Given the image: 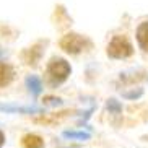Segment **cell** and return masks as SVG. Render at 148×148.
<instances>
[{
	"mask_svg": "<svg viewBox=\"0 0 148 148\" xmlns=\"http://www.w3.org/2000/svg\"><path fill=\"white\" fill-rule=\"evenodd\" d=\"M72 73L70 64L62 57H52L46 67V83L51 88L60 86Z\"/></svg>",
	"mask_w": 148,
	"mask_h": 148,
	"instance_id": "obj_1",
	"label": "cell"
},
{
	"mask_svg": "<svg viewBox=\"0 0 148 148\" xmlns=\"http://www.w3.org/2000/svg\"><path fill=\"white\" fill-rule=\"evenodd\" d=\"M134 54L132 42L125 36H114L108 44V56L111 59H127Z\"/></svg>",
	"mask_w": 148,
	"mask_h": 148,
	"instance_id": "obj_2",
	"label": "cell"
},
{
	"mask_svg": "<svg viewBox=\"0 0 148 148\" xmlns=\"http://www.w3.org/2000/svg\"><path fill=\"white\" fill-rule=\"evenodd\" d=\"M86 44L88 41L77 33H69L60 39V47L69 54H80L82 51H85Z\"/></svg>",
	"mask_w": 148,
	"mask_h": 148,
	"instance_id": "obj_3",
	"label": "cell"
},
{
	"mask_svg": "<svg viewBox=\"0 0 148 148\" xmlns=\"http://www.w3.org/2000/svg\"><path fill=\"white\" fill-rule=\"evenodd\" d=\"M0 112L5 114H25V116H31V114H44V108L36 104H13V103H0Z\"/></svg>",
	"mask_w": 148,
	"mask_h": 148,
	"instance_id": "obj_4",
	"label": "cell"
},
{
	"mask_svg": "<svg viewBox=\"0 0 148 148\" xmlns=\"http://www.w3.org/2000/svg\"><path fill=\"white\" fill-rule=\"evenodd\" d=\"M15 80V69L7 62H0V90L10 86Z\"/></svg>",
	"mask_w": 148,
	"mask_h": 148,
	"instance_id": "obj_5",
	"label": "cell"
},
{
	"mask_svg": "<svg viewBox=\"0 0 148 148\" xmlns=\"http://www.w3.org/2000/svg\"><path fill=\"white\" fill-rule=\"evenodd\" d=\"M46 142L39 134H25L21 137V148H44Z\"/></svg>",
	"mask_w": 148,
	"mask_h": 148,
	"instance_id": "obj_6",
	"label": "cell"
},
{
	"mask_svg": "<svg viewBox=\"0 0 148 148\" xmlns=\"http://www.w3.org/2000/svg\"><path fill=\"white\" fill-rule=\"evenodd\" d=\"M25 85H26L28 88V93H29L31 96H34V98H38V96L42 93V80L38 77V75H28L26 78H25Z\"/></svg>",
	"mask_w": 148,
	"mask_h": 148,
	"instance_id": "obj_7",
	"label": "cell"
},
{
	"mask_svg": "<svg viewBox=\"0 0 148 148\" xmlns=\"http://www.w3.org/2000/svg\"><path fill=\"white\" fill-rule=\"evenodd\" d=\"M41 56H42V47H41L39 44H36V46L29 47L26 52L23 54V59H25V64L36 67L38 65V62L41 60Z\"/></svg>",
	"mask_w": 148,
	"mask_h": 148,
	"instance_id": "obj_8",
	"label": "cell"
},
{
	"mask_svg": "<svg viewBox=\"0 0 148 148\" xmlns=\"http://www.w3.org/2000/svg\"><path fill=\"white\" fill-rule=\"evenodd\" d=\"M137 41L138 46L143 49L145 52H148V21L142 23L137 29Z\"/></svg>",
	"mask_w": 148,
	"mask_h": 148,
	"instance_id": "obj_9",
	"label": "cell"
},
{
	"mask_svg": "<svg viewBox=\"0 0 148 148\" xmlns=\"http://www.w3.org/2000/svg\"><path fill=\"white\" fill-rule=\"evenodd\" d=\"M62 135L69 140H82V142L90 138V134L88 132H83V130H64Z\"/></svg>",
	"mask_w": 148,
	"mask_h": 148,
	"instance_id": "obj_10",
	"label": "cell"
},
{
	"mask_svg": "<svg viewBox=\"0 0 148 148\" xmlns=\"http://www.w3.org/2000/svg\"><path fill=\"white\" fill-rule=\"evenodd\" d=\"M62 104H64V101L56 96H44L42 98V108H57Z\"/></svg>",
	"mask_w": 148,
	"mask_h": 148,
	"instance_id": "obj_11",
	"label": "cell"
},
{
	"mask_svg": "<svg viewBox=\"0 0 148 148\" xmlns=\"http://www.w3.org/2000/svg\"><path fill=\"white\" fill-rule=\"evenodd\" d=\"M108 111H111V112H119L121 111V104L116 99H109L108 101Z\"/></svg>",
	"mask_w": 148,
	"mask_h": 148,
	"instance_id": "obj_12",
	"label": "cell"
},
{
	"mask_svg": "<svg viewBox=\"0 0 148 148\" xmlns=\"http://www.w3.org/2000/svg\"><path fill=\"white\" fill-rule=\"evenodd\" d=\"M5 143H7V137H5V132L0 130V148H3Z\"/></svg>",
	"mask_w": 148,
	"mask_h": 148,
	"instance_id": "obj_13",
	"label": "cell"
},
{
	"mask_svg": "<svg viewBox=\"0 0 148 148\" xmlns=\"http://www.w3.org/2000/svg\"><path fill=\"white\" fill-rule=\"evenodd\" d=\"M5 57H7V51H5V49L2 47V46H0V62L3 60Z\"/></svg>",
	"mask_w": 148,
	"mask_h": 148,
	"instance_id": "obj_14",
	"label": "cell"
}]
</instances>
